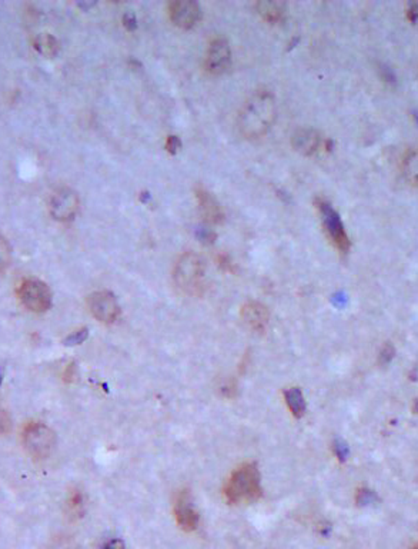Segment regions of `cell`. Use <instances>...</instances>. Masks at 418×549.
<instances>
[{"label":"cell","instance_id":"cell-13","mask_svg":"<svg viewBox=\"0 0 418 549\" xmlns=\"http://www.w3.org/2000/svg\"><path fill=\"white\" fill-rule=\"evenodd\" d=\"M196 198L203 219L208 223H220L223 220V209L217 199L203 187H197Z\"/></svg>","mask_w":418,"mask_h":549},{"label":"cell","instance_id":"cell-10","mask_svg":"<svg viewBox=\"0 0 418 549\" xmlns=\"http://www.w3.org/2000/svg\"><path fill=\"white\" fill-rule=\"evenodd\" d=\"M168 16L176 26L190 29L200 21L201 8L192 0H177L168 5Z\"/></svg>","mask_w":418,"mask_h":549},{"label":"cell","instance_id":"cell-28","mask_svg":"<svg viewBox=\"0 0 418 549\" xmlns=\"http://www.w3.org/2000/svg\"><path fill=\"white\" fill-rule=\"evenodd\" d=\"M177 147H179V141H177V138L170 136L168 141H167V149L170 150V152H176Z\"/></svg>","mask_w":418,"mask_h":549},{"label":"cell","instance_id":"cell-16","mask_svg":"<svg viewBox=\"0 0 418 549\" xmlns=\"http://www.w3.org/2000/svg\"><path fill=\"white\" fill-rule=\"evenodd\" d=\"M402 170L408 183L418 186V147H412L406 154L403 158Z\"/></svg>","mask_w":418,"mask_h":549},{"label":"cell","instance_id":"cell-21","mask_svg":"<svg viewBox=\"0 0 418 549\" xmlns=\"http://www.w3.org/2000/svg\"><path fill=\"white\" fill-rule=\"evenodd\" d=\"M47 549H79V545L70 537H56L47 546Z\"/></svg>","mask_w":418,"mask_h":549},{"label":"cell","instance_id":"cell-22","mask_svg":"<svg viewBox=\"0 0 418 549\" xmlns=\"http://www.w3.org/2000/svg\"><path fill=\"white\" fill-rule=\"evenodd\" d=\"M12 431V418L6 409L0 408V437H5Z\"/></svg>","mask_w":418,"mask_h":549},{"label":"cell","instance_id":"cell-25","mask_svg":"<svg viewBox=\"0 0 418 549\" xmlns=\"http://www.w3.org/2000/svg\"><path fill=\"white\" fill-rule=\"evenodd\" d=\"M334 450H336V455L338 457L340 461H344L347 458V455H349V448L343 442H340V441L336 442Z\"/></svg>","mask_w":418,"mask_h":549},{"label":"cell","instance_id":"cell-26","mask_svg":"<svg viewBox=\"0 0 418 549\" xmlns=\"http://www.w3.org/2000/svg\"><path fill=\"white\" fill-rule=\"evenodd\" d=\"M394 356V348L391 345H386L384 349L380 353V362L382 364H388Z\"/></svg>","mask_w":418,"mask_h":549},{"label":"cell","instance_id":"cell-12","mask_svg":"<svg viewBox=\"0 0 418 549\" xmlns=\"http://www.w3.org/2000/svg\"><path fill=\"white\" fill-rule=\"evenodd\" d=\"M269 309L257 300H249L241 307V319L254 332H263L269 324Z\"/></svg>","mask_w":418,"mask_h":549},{"label":"cell","instance_id":"cell-14","mask_svg":"<svg viewBox=\"0 0 418 549\" xmlns=\"http://www.w3.org/2000/svg\"><path fill=\"white\" fill-rule=\"evenodd\" d=\"M321 145V138L313 129H300L293 136V147L301 155L316 154Z\"/></svg>","mask_w":418,"mask_h":549},{"label":"cell","instance_id":"cell-3","mask_svg":"<svg viewBox=\"0 0 418 549\" xmlns=\"http://www.w3.org/2000/svg\"><path fill=\"white\" fill-rule=\"evenodd\" d=\"M176 287L186 295H201L206 288V265L204 260L195 252L183 253L173 271Z\"/></svg>","mask_w":418,"mask_h":549},{"label":"cell","instance_id":"cell-9","mask_svg":"<svg viewBox=\"0 0 418 549\" xmlns=\"http://www.w3.org/2000/svg\"><path fill=\"white\" fill-rule=\"evenodd\" d=\"M232 49L226 39H216L208 46L204 58V66L208 73L221 74L230 68Z\"/></svg>","mask_w":418,"mask_h":549},{"label":"cell","instance_id":"cell-20","mask_svg":"<svg viewBox=\"0 0 418 549\" xmlns=\"http://www.w3.org/2000/svg\"><path fill=\"white\" fill-rule=\"evenodd\" d=\"M12 262V249H10V245L8 243V240L0 236V275H2Z\"/></svg>","mask_w":418,"mask_h":549},{"label":"cell","instance_id":"cell-29","mask_svg":"<svg viewBox=\"0 0 418 549\" xmlns=\"http://www.w3.org/2000/svg\"><path fill=\"white\" fill-rule=\"evenodd\" d=\"M2 380H3V373L0 372V384H2Z\"/></svg>","mask_w":418,"mask_h":549},{"label":"cell","instance_id":"cell-5","mask_svg":"<svg viewBox=\"0 0 418 549\" xmlns=\"http://www.w3.org/2000/svg\"><path fill=\"white\" fill-rule=\"evenodd\" d=\"M21 304L33 313H45L52 307V292L45 282L28 278L17 289Z\"/></svg>","mask_w":418,"mask_h":549},{"label":"cell","instance_id":"cell-27","mask_svg":"<svg viewBox=\"0 0 418 549\" xmlns=\"http://www.w3.org/2000/svg\"><path fill=\"white\" fill-rule=\"evenodd\" d=\"M102 549H126V545L122 539H110L107 541Z\"/></svg>","mask_w":418,"mask_h":549},{"label":"cell","instance_id":"cell-1","mask_svg":"<svg viewBox=\"0 0 418 549\" xmlns=\"http://www.w3.org/2000/svg\"><path fill=\"white\" fill-rule=\"evenodd\" d=\"M277 116L276 99L267 90H258L247 101L237 119L240 134L247 139H257L267 134Z\"/></svg>","mask_w":418,"mask_h":549},{"label":"cell","instance_id":"cell-19","mask_svg":"<svg viewBox=\"0 0 418 549\" xmlns=\"http://www.w3.org/2000/svg\"><path fill=\"white\" fill-rule=\"evenodd\" d=\"M85 506H86V499L83 492L79 489L70 490L69 498L66 501V508L67 514L72 518H80L85 514Z\"/></svg>","mask_w":418,"mask_h":549},{"label":"cell","instance_id":"cell-4","mask_svg":"<svg viewBox=\"0 0 418 549\" xmlns=\"http://www.w3.org/2000/svg\"><path fill=\"white\" fill-rule=\"evenodd\" d=\"M25 450L36 461L46 459L56 446V433L43 422H30L22 432Z\"/></svg>","mask_w":418,"mask_h":549},{"label":"cell","instance_id":"cell-7","mask_svg":"<svg viewBox=\"0 0 418 549\" xmlns=\"http://www.w3.org/2000/svg\"><path fill=\"white\" fill-rule=\"evenodd\" d=\"M80 199L70 187H59L50 195L49 214L54 220L69 222L79 211Z\"/></svg>","mask_w":418,"mask_h":549},{"label":"cell","instance_id":"cell-6","mask_svg":"<svg viewBox=\"0 0 418 549\" xmlns=\"http://www.w3.org/2000/svg\"><path fill=\"white\" fill-rule=\"evenodd\" d=\"M317 206H318V211L321 215L322 226H324V231L327 232V236L330 238V240L333 242V245L340 252L347 253L350 249V239H349V235L344 229V225H343V222H341L338 214L333 209L331 205H329L324 200H320L317 203Z\"/></svg>","mask_w":418,"mask_h":549},{"label":"cell","instance_id":"cell-15","mask_svg":"<svg viewBox=\"0 0 418 549\" xmlns=\"http://www.w3.org/2000/svg\"><path fill=\"white\" fill-rule=\"evenodd\" d=\"M34 49L39 52L45 58H53L59 52V42L54 36L49 33L37 34L33 41Z\"/></svg>","mask_w":418,"mask_h":549},{"label":"cell","instance_id":"cell-11","mask_svg":"<svg viewBox=\"0 0 418 549\" xmlns=\"http://www.w3.org/2000/svg\"><path fill=\"white\" fill-rule=\"evenodd\" d=\"M175 517L179 526L186 532H193L199 525V512L193 505L192 495L188 490L179 492L175 502Z\"/></svg>","mask_w":418,"mask_h":549},{"label":"cell","instance_id":"cell-24","mask_svg":"<svg viewBox=\"0 0 418 549\" xmlns=\"http://www.w3.org/2000/svg\"><path fill=\"white\" fill-rule=\"evenodd\" d=\"M374 494L371 490H368V489H361V490H358V494H357V504L358 505H367V504H370L371 501H374Z\"/></svg>","mask_w":418,"mask_h":549},{"label":"cell","instance_id":"cell-23","mask_svg":"<svg viewBox=\"0 0 418 549\" xmlns=\"http://www.w3.org/2000/svg\"><path fill=\"white\" fill-rule=\"evenodd\" d=\"M87 338V329H80V331H76V332H73L69 338H66V345H79V344H82L83 340Z\"/></svg>","mask_w":418,"mask_h":549},{"label":"cell","instance_id":"cell-8","mask_svg":"<svg viewBox=\"0 0 418 549\" xmlns=\"http://www.w3.org/2000/svg\"><path fill=\"white\" fill-rule=\"evenodd\" d=\"M87 308L90 313L103 324H113L120 315V307L115 295L107 291L91 293L87 298Z\"/></svg>","mask_w":418,"mask_h":549},{"label":"cell","instance_id":"cell-17","mask_svg":"<svg viewBox=\"0 0 418 549\" xmlns=\"http://www.w3.org/2000/svg\"><path fill=\"white\" fill-rule=\"evenodd\" d=\"M257 13L264 19L265 22L276 23L283 17L284 8L278 2H272V0H264V2H258L256 5Z\"/></svg>","mask_w":418,"mask_h":549},{"label":"cell","instance_id":"cell-2","mask_svg":"<svg viewBox=\"0 0 418 549\" xmlns=\"http://www.w3.org/2000/svg\"><path fill=\"white\" fill-rule=\"evenodd\" d=\"M224 495L230 504L253 502L261 497V482L257 465L245 464L227 481Z\"/></svg>","mask_w":418,"mask_h":549},{"label":"cell","instance_id":"cell-18","mask_svg":"<svg viewBox=\"0 0 418 549\" xmlns=\"http://www.w3.org/2000/svg\"><path fill=\"white\" fill-rule=\"evenodd\" d=\"M284 400H286L289 409L296 418H301L306 413V401H304L302 392L298 388H290L284 392Z\"/></svg>","mask_w":418,"mask_h":549}]
</instances>
